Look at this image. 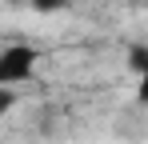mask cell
<instances>
[{
    "label": "cell",
    "instance_id": "cell-1",
    "mask_svg": "<svg viewBox=\"0 0 148 144\" xmlns=\"http://www.w3.org/2000/svg\"><path fill=\"white\" fill-rule=\"evenodd\" d=\"M32 60H36V52L28 44H12L4 52V60H0V80H4V84H16L20 76L32 72Z\"/></svg>",
    "mask_w": 148,
    "mask_h": 144
},
{
    "label": "cell",
    "instance_id": "cell-2",
    "mask_svg": "<svg viewBox=\"0 0 148 144\" xmlns=\"http://www.w3.org/2000/svg\"><path fill=\"white\" fill-rule=\"evenodd\" d=\"M140 76H144V84H140V100H148V64H144V72H140Z\"/></svg>",
    "mask_w": 148,
    "mask_h": 144
}]
</instances>
